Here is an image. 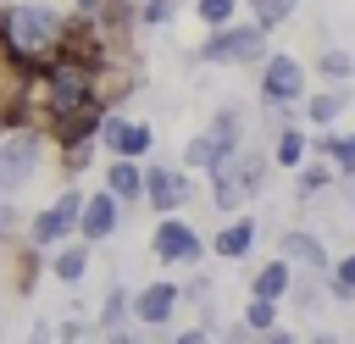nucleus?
Here are the masks:
<instances>
[{
    "label": "nucleus",
    "instance_id": "473e14b6",
    "mask_svg": "<svg viewBox=\"0 0 355 344\" xmlns=\"http://www.w3.org/2000/svg\"><path fill=\"white\" fill-rule=\"evenodd\" d=\"M300 344H338V333H311V338H300Z\"/></svg>",
    "mask_w": 355,
    "mask_h": 344
},
{
    "label": "nucleus",
    "instance_id": "a211bd4d",
    "mask_svg": "<svg viewBox=\"0 0 355 344\" xmlns=\"http://www.w3.org/2000/svg\"><path fill=\"white\" fill-rule=\"evenodd\" d=\"M89 250L94 244H83V239H67V244H55L50 250V272H55V283H83V272H89Z\"/></svg>",
    "mask_w": 355,
    "mask_h": 344
},
{
    "label": "nucleus",
    "instance_id": "1a4fd4ad",
    "mask_svg": "<svg viewBox=\"0 0 355 344\" xmlns=\"http://www.w3.org/2000/svg\"><path fill=\"white\" fill-rule=\"evenodd\" d=\"M178 305H183V294H178V283H166V277H155V283H144V289L128 294V316H133L139 327H166V322L178 316Z\"/></svg>",
    "mask_w": 355,
    "mask_h": 344
},
{
    "label": "nucleus",
    "instance_id": "4be33fe9",
    "mask_svg": "<svg viewBox=\"0 0 355 344\" xmlns=\"http://www.w3.org/2000/svg\"><path fill=\"white\" fill-rule=\"evenodd\" d=\"M311 72H316L322 83H355V50H344V44H327V50L311 61Z\"/></svg>",
    "mask_w": 355,
    "mask_h": 344
},
{
    "label": "nucleus",
    "instance_id": "7ed1b4c3",
    "mask_svg": "<svg viewBox=\"0 0 355 344\" xmlns=\"http://www.w3.org/2000/svg\"><path fill=\"white\" fill-rule=\"evenodd\" d=\"M272 50V33L255 22H227V28H205L194 61L205 67H261V55Z\"/></svg>",
    "mask_w": 355,
    "mask_h": 344
},
{
    "label": "nucleus",
    "instance_id": "ddd939ff",
    "mask_svg": "<svg viewBox=\"0 0 355 344\" xmlns=\"http://www.w3.org/2000/svg\"><path fill=\"white\" fill-rule=\"evenodd\" d=\"M283 261H288V266H305L311 277H322V272L333 266L327 244H322L316 233H305V227H288V233H283Z\"/></svg>",
    "mask_w": 355,
    "mask_h": 344
},
{
    "label": "nucleus",
    "instance_id": "393cba45",
    "mask_svg": "<svg viewBox=\"0 0 355 344\" xmlns=\"http://www.w3.org/2000/svg\"><path fill=\"white\" fill-rule=\"evenodd\" d=\"M189 11H194L200 28H227V22H239L244 0H189Z\"/></svg>",
    "mask_w": 355,
    "mask_h": 344
},
{
    "label": "nucleus",
    "instance_id": "dca6fc26",
    "mask_svg": "<svg viewBox=\"0 0 355 344\" xmlns=\"http://www.w3.org/2000/svg\"><path fill=\"white\" fill-rule=\"evenodd\" d=\"M311 155L333 161V172H338V178H355V133H333V128H316V139H311Z\"/></svg>",
    "mask_w": 355,
    "mask_h": 344
},
{
    "label": "nucleus",
    "instance_id": "2eb2a0df",
    "mask_svg": "<svg viewBox=\"0 0 355 344\" xmlns=\"http://www.w3.org/2000/svg\"><path fill=\"white\" fill-rule=\"evenodd\" d=\"M105 194H116L122 205H139V200H144V161L111 155V161H105Z\"/></svg>",
    "mask_w": 355,
    "mask_h": 344
},
{
    "label": "nucleus",
    "instance_id": "4468645a",
    "mask_svg": "<svg viewBox=\"0 0 355 344\" xmlns=\"http://www.w3.org/2000/svg\"><path fill=\"white\" fill-rule=\"evenodd\" d=\"M305 155H311V133H305V122H294V117L277 122V133H272V155H266V161L283 166V172H294Z\"/></svg>",
    "mask_w": 355,
    "mask_h": 344
},
{
    "label": "nucleus",
    "instance_id": "f3484780",
    "mask_svg": "<svg viewBox=\"0 0 355 344\" xmlns=\"http://www.w3.org/2000/svg\"><path fill=\"white\" fill-rule=\"evenodd\" d=\"M205 133H211V139H216L227 155H239V150H244V105H239V100L216 105V117L205 122Z\"/></svg>",
    "mask_w": 355,
    "mask_h": 344
},
{
    "label": "nucleus",
    "instance_id": "a878e982",
    "mask_svg": "<svg viewBox=\"0 0 355 344\" xmlns=\"http://www.w3.org/2000/svg\"><path fill=\"white\" fill-rule=\"evenodd\" d=\"M322 277H327V294L349 305V300H355V250H349V255H338V261H333Z\"/></svg>",
    "mask_w": 355,
    "mask_h": 344
},
{
    "label": "nucleus",
    "instance_id": "6ab92c4d",
    "mask_svg": "<svg viewBox=\"0 0 355 344\" xmlns=\"http://www.w3.org/2000/svg\"><path fill=\"white\" fill-rule=\"evenodd\" d=\"M288 283H294V266H288L283 255H272L266 266H255L250 294H255V300H277V305H283V300H288Z\"/></svg>",
    "mask_w": 355,
    "mask_h": 344
},
{
    "label": "nucleus",
    "instance_id": "20e7f679",
    "mask_svg": "<svg viewBox=\"0 0 355 344\" xmlns=\"http://www.w3.org/2000/svg\"><path fill=\"white\" fill-rule=\"evenodd\" d=\"M255 89H261V105H272V111H294V105L311 94V72H305L300 55H288V50H266V55H261V78H255Z\"/></svg>",
    "mask_w": 355,
    "mask_h": 344
},
{
    "label": "nucleus",
    "instance_id": "b1692460",
    "mask_svg": "<svg viewBox=\"0 0 355 344\" xmlns=\"http://www.w3.org/2000/svg\"><path fill=\"white\" fill-rule=\"evenodd\" d=\"M244 11H250V22L255 28H266V33H277L294 11H300V0H244Z\"/></svg>",
    "mask_w": 355,
    "mask_h": 344
},
{
    "label": "nucleus",
    "instance_id": "5701e85b",
    "mask_svg": "<svg viewBox=\"0 0 355 344\" xmlns=\"http://www.w3.org/2000/svg\"><path fill=\"white\" fill-rule=\"evenodd\" d=\"M178 11H183V0H133V28H150V33H161V28H172L178 22Z\"/></svg>",
    "mask_w": 355,
    "mask_h": 344
},
{
    "label": "nucleus",
    "instance_id": "7c9ffc66",
    "mask_svg": "<svg viewBox=\"0 0 355 344\" xmlns=\"http://www.w3.org/2000/svg\"><path fill=\"white\" fill-rule=\"evenodd\" d=\"M83 327H89V322H61L55 333H61V344H83Z\"/></svg>",
    "mask_w": 355,
    "mask_h": 344
},
{
    "label": "nucleus",
    "instance_id": "0eeeda50",
    "mask_svg": "<svg viewBox=\"0 0 355 344\" xmlns=\"http://www.w3.org/2000/svg\"><path fill=\"white\" fill-rule=\"evenodd\" d=\"M150 255H155L161 266H200V255H205V239H200V227H194V222H183V216L172 211V216H155Z\"/></svg>",
    "mask_w": 355,
    "mask_h": 344
},
{
    "label": "nucleus",
    "instance_id": "6e6552de",
    "mask_svg": "<svg viewBox=\"0 0 355 344\" xmlns=\"http://www.w3.org/2000/svg\"><path fill=\"white\" fill-rule=\"evenodd\" d=\"M189 200H194V183H189L183 166H166V161H150V166H144V205H150L155 216H172V211H183Z\"/></svg>",
    "mask_w": 355,
    "mask_h": 344
},
{
    "label": "nucleus",
    "instance_id": "f8f14e48",
    "mask_svg": "<svg viewBox=\"0 0 355 344\" xmlns=\"http://www.w3.org/2000/svg\"><path fill=\"white\" fill-rule=\"evenodd\" d=\"M311 128H333L344 111H349V83H327V89H316V94H305L300 105H294Z\"/></svg>",
    "mask_w": 355,
    "mask_h": 344
},
{
    "label": "nucleus",
    "instance_id": "bb28decb",
    "mask_svg": "<svg viewBox=\"0 0 355 344\" xmlns=\"http://www.w3.org/2000/svg\"><path fill=\"white\" fill-rule=\"evenodd\" d=\"M239 322L261 338L266 327H277V300H255V294H250V305H244V316H239Z\"/></svg>",
    "mask_w": 355,
    "mask_h": 344
},
{
    "label": "nucleus",
    "instance_id": "c756f323",
    "mask_svg": "<svg viewBox=\"0 0 355 344\" xmlns=\"http://www.w3.org/2000/svg\"><path fill=\"white\" fill-rule=\"evenodd\" d=\"M261 344H300V333H288V327L277 322V327H266V333H261Z\"/></svg>",
    "mask_w": 355,
    "mask_h": 344
},
{
    "label": "nucleus",
    "instance_id": "412c9836",
    "mask_svg": "<svg viewBox=\"0 0 355 344\" xmlns=\"http://www.w3.org/2000/svg\"><path fill=\"white\" fill-rule=\"evenodd\" d=\"M333 178H338V172H333V161H322V155L311 161V155H305V161L294 166V200H316Z\"/></svg>",
    "mask_w": 355,
    "mask_h": 344
},
{
    "label": "nucleus",
    "instance_id": "39448f33",
    "mask_svg": "<svg viewBox=\"0 0 355 344\" xmlns=\"http://www.w3.org/2000/svg\"><path fill=\"white\" fill-rule=\"evenodd\" d=\"M94 144L105 150V155H122V161H144L150 155V144H155V128L150 122H139V117H128V111H100L94 117Z\"/></svg>",
    "mask_w": 355,
    "mask_h": 344
},
{
    "label": "nucleus",
    "instance_id": "aec40b11",
    "mask_svg": "<svg viewBox=\"0 0 355 344\" xmlns=\"http://www.w3.org/2000/svg\"><path fill=\"white\" fill-rule=\"evenodd\" d=\"M222 161H233V155H227V150H222V144H216V139L200 128V133L183 144V161H178V166H183V172H216Z\"/></svg>",
    "mask_w": 355,
    "mask_h": 344
},
{
    "label": "nucleus",
    "instance_id": "9d476101",
    "mask_svg": "<svg viewBox=\"0 0 355 344\" xmlns=\"http://www.w3.org/2000/svg\"><path fill=\"white\" fill-rule=\"evenodd\" d=\"M122 227V200L116 194H83V211H78V239L83 244H105L111 233Z\"/></svg>",
    "mask_w": 355,
    "mask_h": 344
},
{
    "label": "nucleus",
    "instance_id": "f03ea898",
    "mask_svg": "<svg viewBox=\"0 0 355 344\" xmlns=\"http://www.w3.org/2000/svg\"><path fill=\"white\" fill-rule=\"evenodd\" d=\"M44 150H50V139H44L39 122H11V128H0V200L22 194V189L39 178Z\"/></svg>",
    "mask_w": 355,
    "mask_h": 344
},
{
    "label": "nucleus",
    "instance_id": "9b49d317",
    "mask_svg": "<svg viewBox=\"0 0 355 344\" xmlns=\"http://www.w3.org/2000/svg\"><path fill=\"white\" fill-rule=\"evenodd\" d=\"M255 239H261L255 216H250V211H233V216L216 227V239H211V255H222V261H244V255L255 250Z\"/></svg>",
    "mask_w": 355,
    "mask_h": 344
},
{
    "label": "nucleus",
    "instance_id": "cd10ccee",
    "mask_svg": "<svg viewBox=\"0 0 355 344\" xmlns=\"http://www.w3.org/2000/svg\"><path fill=\"white\" fill-rule=\"evenodd\" d=\"M128 322V289H105V300H100V327L111 333V327H122Z\"/></svg>",
    "mask_w": 355,
    "mask_h": 344
},
{
    "label": "nucleus",
    "instance_id": "c85d7f7f",
    "mask_svg": "<svg viewBox=\"0 0 355 344\" xmlns=\"http://www.w3.org/2000/svg\"><path fill=\"white\" fill-rule=\"evenodd\" d=\"M105 6H111V0H67V11H72V17H83V22H94Z\"/></svg>",
    "mask_w": 355,
    "mask_h": 344
},
{
    "label": "nucleus",
    "instance_id": "423d86ee",
    "mask_svg": "<svg viewBox=\"0 0 355 344\" xmlns=\"http://www.w3.org/2000/svg\"><path fill=\"white\" fill-rule=\"evenodd\" d=\"M78 211H83V189H61V194L28 222V244H33V250H55V244L78 239Z\"/></svg>",
    "mask_w": 355,
    "mask_h": 344
},
{
    "label": "nucleus",
    "instance_id": "2f4dec72",
    "mask_svg": "<svg viewBox=\"0 0 355 344\" xmlns=\"http://www.w3.org/2000/svg\"><path fill=\"white\" fill-rule=\"evenodd\" d=\"M172 344H211V327H183Z\"/></svg>",
    "mask_w": 355,
    "mask_h": 344
},
{
    "label": "nucleus",
    "instance_id": "f257e3e1",
    "mask_svg": "<svg viewBox=\"0 0 355 344\" xmlns=\"http://www.w3.org/2000/svg\"><path fill=\"white\" fill-rule=\"evenodd\" d=\"M78 44H105V33H94V22L72 17L55 0H6L0 6V50L22 72H39Z\"/></svg>",
    "mask_w": 355,
    "mask_h": 344
}]
</instances>
